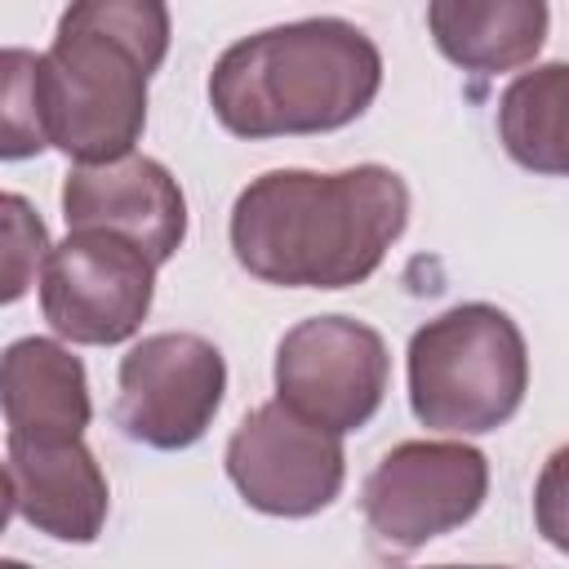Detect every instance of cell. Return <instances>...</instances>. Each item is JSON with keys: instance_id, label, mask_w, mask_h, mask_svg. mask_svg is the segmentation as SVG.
Instances as JSON below:
<instances>
[{"instance_id": "obj_6", "label": "cell", "mask_w": 569, "mask_h": 569, "mask_svg": "<svg viewBox=\"0 0 569 569\" xmlns=\"http://www.w3.org/2000/svg\"><path fill=\"white\" fill-rule=\"evenodd\" d=\"M387 373L391 356L382 333L351 316H311L276 347V400L333 436L378 413Z\"/></svg>"}, {"instance_id": "obj_16", "label": "cell", "mask_w": 569, "mask_h": 569, "mask_svg": "<svg viewBox=\"0 0 569 569\" xmlns=\"http://www.w3.org/2000/svg\"><path fill=\"white\" fill-rule=\"evenodd\" d=\"M0 209H4V289H0V298L18 302L27 293V284L36 280V271H44L53 244H49L44 222L36 218V209L22 196L9 191L0 200Z\"/></svg>"}, {"instance_id": "obj_9", "label": "cell", "mask_w": 569, "mask_h": 569, "mask_svg": "<svg viewBox=\"0 0 569 569\" xmlns=\"http://www.w3.org/2000/svg\"><path fill=\"white\" fill-rule=\"evenodd\" d=\"M227 476L253 511L284 520L316 516L342 489V436L298 418L280 400L258 405L227 440Z\"/></svg>"}, {"instance_id": "obj_18", "label": "cell", "mask_w": 569, "mask_h": 569, "mask_svg": "<svg viewBox=\"0 0 569 569\" xmlns=\"http://www.w3.org/2000/svg\"><path fill=\"white\" fill-rule=\"evenodd\" d=\"M427 569H502V565H427Z\"/></svg>"}, {"instance_id": "obj_4", "label": "cell", "mask_w": 569, "mask_h": 569, "mask_svg": "<svg viewBox=\"0 0 569 569\" xmlns=\"http://www.w3.org/2000/svg\"><path fill=\"white\" fill-rule=\"evenodd\" d=\"M529 391V351L493 302H462L409 338V405L431 431H498Z\"/></svg>"}, {"instance_id": "obj_7", "label": "cell", "mask_w": 569, "mask_h": 569, "mask_svg": "<svg viewBox=\"0 0 569 569\" xmlns=\"http://www.w3.org/2000/svg\"><path fill=\"white\" fill-rule=\"evenodd\" d=\"M156 262L120 236L107 231H71L53 244L40 271V311L53 333L111 347L138 333L151 311Z\"/></svg>"}, {"instance_id": "obj_14", "label": "cell", "mask_w": 569, "mask_h": 569, "mask_svg": "<svg viewBox=\"0 0 569 569\" xmlns=\"http://www.w3.org/2000/svg\"><path fill=\"white\" fill-rule=\"evenodd\" d=\"M498 138L520 169L569 178V62H542L507 84Z\"/></svg>"}, {"instance_id": "obj_15", "label": "cell", "mask_w": 569, "mask_h": 569, "mask_svg": "<svg viewBox=\"0 0 569 569\" xmlns=\"http://www.w3.org/2000/svg\"><path fill=\"white\" fill-rule=\"evenodd\" d=\"M36 62L40 53L4 49L0 53V156L27 160L49 147L40 124V98H36Z\"/></svg>"}, {"instance_id": "obj_10", "label": "cell", "mask_w": 569, "mask_h": 569, "mask_svg": "<svg viewBox=\"0 0 569 569\" xmlns=\"http://www.w3.org/2000/svg\"><path fill=\"white\" fill-rule=\"evenodd\" d=\"M62 213L71 231H107L142 249L156 267L187 240V200L173 173L151 156L111 164H76L62 178Z\"/></svg>"}, {"instance_id": "obj_5", "label": "cell", "mask_w": 569, "mask_h": 569, "mask_svg": "<svg viewBox=\"0 0 569 569\" xmlns=\"http://www.w3.org/2000/svg\"><path fill=\"white\" fill-rule=\"evenodd\" d=\"M489 493V462L462 440H405L369 471L360 507L387 551H418L467 525Z\"/></svg>"}, {"instance_id": "obj_13", "label": "cell", "mask_w": 569, "mask_h": 569, "mask_svg": "<svg viewBox=\"0 0 569 569\" xmlns=\"http://www.w3.org/2000/svg\"><path fill=\"white\" fill-rule=\"evenodd\" d=\"M547 4L542 0H436L427 4V27L436 49L462 71H516L533 62L547 40Z\"/></svg>"}, {"instance_id": "obj_8", "label": "cell", "mask_w": 569, "mask_h": 569, "mask_svg": "<svg viewBox=\"0 0 569 569\" xmlns=\"http://www.w3.org/2000/svg\"><path fill=\"white\" fill-rule=\"evenodd\" d=\"M227 391L222 351L200 333H151L120 360L116 427L147 449L196 445Z\"/></svg>"}, {"instance_id": "obj_1", "label": "cell", "mask_w": 569, "mask_h": 569, "mask_svg": "<svg viewBox=\"0 0 569 569\" xmlns=\"http://www.w3.org/2000/svg\"><path fill=\"white\" fill-rule=\"evenodd\" d=\"M409 222V187L387 164L338 173L271 169L231 209L236 262L284 289H347L378 271Z\"/></svg>"}, {"instance_id": "obj_17", "label": "cell", "mask_w": 569, "mask_h": 569, "mask_svg": "<svg viewBox=\"0 0 569 569\" xmlns=\"http://www.w3.org/2000/svg\"><path fill=\"white\" fill-rule=\"evenodd\" d=\"M533 520H538V533L569 556V445H560L542 462V476L533 489Z\"/></svg>"}, {"instance_id": "obj_3", "label": "cell", "mask_w": 569, "mask_h": 569, "mask_svg": "<svg viewBox=\"0 0 569 569\" xmlns=\"http://www.w3.org/2000/svg\"><path fill=\"white\" fill-rule=\"evenodd\" d=\"M382 89L378 44L347 18L280 22L236 40L209 71V107L236 138L329 133Z\"/></svg>"}, {"instance_id": "obj_2", "label": "cell", "mask_w": 569, "mask_h": 569, "mask_svg": "<svg viewBox=\"0 0 569 569\" xmlns=\"http://www.w3.org/2000/svg\"><path fill=\"white\" fill-rule=\"evenodd\" d=\"M169 53V9L151 0H80L58 18L36 62L49 147L76 164L133 156L147 124V80Z\"/></svg>"}, {"instance_id": "obj_19", "label": "cell", "mask_w": 569, "mask_h": 569, "mask_svg": "<svg viewBox=\"0 0 569 569\" xmlns=\"http://www.w3.org/2000/svg\"><path fill=\"white\" fill-rule=\"evenodd\" d=\"M0 569H27V565H18V560H4V565H0Z\"/></svg>"}, {"instance_id": "obj_11", "label": "cell", "mask_w": 569, "mask_h": 569, "mask_svg": "<svg viewBox=\"0 0 569 569\" xmlns=\"http://www.w3.org/2000/svg\"><path fill=\"white\" fill-rule=\"evenodd\" d=\"M9 516L58 542H93L107 520V476L84 440H18L9 436Z\"/></svg>"}, {"instance_id": "obj_12", "label": "cell", "mask_w": 569, "mask_h": 569, "mask_svg": "<svg viewBox=\"0 0 569 569\" xmlns=\"http://www.w3.org/2000/svg\"><path fill=\"white\" fill-rule=\"evenodd\" d=\"M0 405L18 440H80L93 413L80 356L53 338H18L4 351Z\"/></svg>"}]
</instances>
